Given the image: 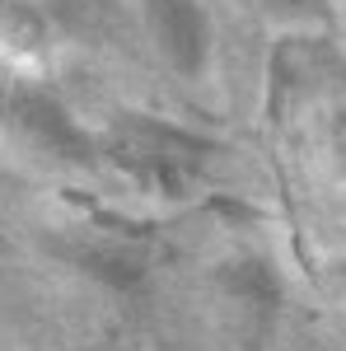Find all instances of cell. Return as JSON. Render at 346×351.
I'll use <instances>...</instances> for the list:
<instances>
[{
    "label": "cell",
    "instance_id": "6",
    "mask_svg": "<svg viewBox=\"0 0 346 351\" xmlns=\"http://www.w3.org/2000/svg\"><path fill=\"white\" fill-rule=\"evenodd\" d=\"M52 47V24L33 0H0V61L33 71L47 61Z\"/></svg>",
    "mask_w": 346,
    "mask_h": 351
},
{
    "label": "cell",
    "instance_id": "5",
    "mask_svg": "<svg viewBox=\"0 0 346 351\" xmlns=\"http://www.w3.org/2000/svg\"><path fill=\"white\" fill-rule=\"evenodd\" d=\"M52 248L71 267L89 271V276H99L108 286H132V281H140V271H145V258L136 253L132 243L112 239V234H99V230H71V239L52 243Z\"/></svg>",
    "mask_w": 346,
    "mask_h": 351
},
{
    "label": "cell",
    "instance_id": "4",
    "mask_svg": "<svg viewBox=\"0 0 346 351\" xmlns=\"http://www.w3.org/2000/svg\"><path fill=\"white\" fill-rule=\"evenodd\" d=\"M215 286H220V295L230 300L243 319H253L258 328H267L276 319V309H281V276H276V267H271L267 258L243 253V258L220 263Z\"/></svg>",
    "mask_w": 346,
    "mask_h": 351
},
{
    "label": "cell",
    "instance_id": "2",
    "mask_svg": "<svg viewBox=\"0 0 346 351\" xmlns=\"http://www.w3.org/2000/svg\"><path fill=\"white\" fill-rule=\"evenodd\" d=\"M0 127L24 145L28 155L61 169H94L99 136L71 112V104L42 80H10L0 89Z\"/></svg>",
    "mask_w": 346,
    "mask_h": 351
},
{
    "label": "cell",
    "instance_id": "7",
    "mask_svg": "<svg viewBox=\"0 0 346 351\" xmlns=\"http://www.w3.org/2000/svg\"><path fill=\"white\" fill-rule=\"evenodd\" d=\"M253 5L276 24H328L332 19V0H253Z\"/></svg>",
    "mask_w": 346,
    "mask_h": 351
},
{
    "label": "cell",
    "instance_id": "3",
    "mask_svg": "<svg viewBox=\"0 0 346 351\" xmlns=\"http://www.w3.org/2000/svg\"><path fill=\"white\" fill-rule=\"evenodd\" d=\"M145 28L173 75L197 80L211 61V14L201 0H140Z\"/></svg>",
    "mask_w": 346,
    "mask_h": 351
},
{
    "label": "cell",
    "instance_id": "1",
    "mask_svg": "<svg viewBox=\"0 0 346 351\" xmlns=\"http://www.w3.org/2000/svg\"><path fill=\"white\" fill-rule=\"evenodd\" d=\"M215 155H220L215 141L155 112H117L99 132V160H108L140 192H155L169 202L192 197V188H201Z\"/></svg>",
    "mask_w": 346,
    "mask_h": 351
}]
</instances>
